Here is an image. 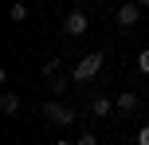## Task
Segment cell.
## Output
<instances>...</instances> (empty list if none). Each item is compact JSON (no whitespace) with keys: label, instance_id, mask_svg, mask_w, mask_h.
Returning <instances> with one entry per match:
<instances>
[{"label":"cell","instance_id":"obj_6","mask_svg":"<svg viewBox=\"0 0 149 145\" xmlns=\"http://www.w3.org/2000/svg\"><path fill=\"white\" fill-rule=\"evenodd\" d=\"M110 110H114V98H110V94H90V114H94V118H106Z\"/></svg>","mask_w":149,"mask_h":145},{"label":"cell","instance_id":"obj_9","mask_svg":"<svg viewBox=\"0 0 149 145\" xmlns=\"http://www.w3.org/2000/svg\"><path fill=\"white\" fill-rule=\"evenodd\" d=\"M71 83H74L71 75H55V78H51V86H55V94H63V90H67Z\"/></svg>","mask_w":149,"mask_h":145},{"label":"cell","instance_id":"obj_3","mask_svg":"<svg viewBox=\"0 0 149 145\" xmlns=\"http://www.w3.org/2000/svg\"><path fill=\"white\" fill-rule=\"evenodd\" d=\"M86 28H90V16L82 12V8H74V12H67V20H63V35L79 39V35H86Z\"/></svg>","mask_w":149,"mask_h":145},{"label":"cell","instance_id":"obj_11","mask_svg":"<svg viewBox=\"0 0 149 145\" xmlns=\"http://www.w3.org/2000/svg\"><path fill=\"white\" fill-rule=\"evenodd\" d=\"M137 71H141V75H149V47L137 55Z\"/></svg>","mask_w":149,"mask_h":145},{"label":"cell","instance_id":"obj_4","mask_svg":"<svg viewBox=\"0 0 149 145\" xmlns=\"http://www.w3.org/2000/svg\"><path fill=\"white\" fill-rule=\"evenodd\" d=\"M137 20H141V4H118V12H114V24L118 28H137Z\"/></svg>","mask_w":149,"mask_h":145},{"label":"cell","instance_id":"obj_7","mask_svg":"<svg viewBox=\"0 0 149 145\" xmlns=\"http://www.w3.org/2000/svg\"><path fill=\"white\" fill-rule=\"evenodd\" d=\"M16 110H20V94H12V90H4V94H0V114H4V118H12Z\"/></svg>","mask_w":149,"mask_h":145},{"label":"cell","instance_id":"obj_2","mask_svg":"<svg viewBox=\"0 0 149 145\" xmlns=\"http://www.w3.org/2000/svg\"><path fill=\"white\" fill-rule=\"evenodd\" d=\"M43 118H47V122H55V126H74V110L67 106V102H59V98L43 102Z\"/></svg>","mask_w":149,"mask_h":145},{"label":"cell","instance_id":"obj_14","mask_svg":"<svg viewBox=\"0 0 149 145\" xmlns=\"http://www.w3.org/2000/svg\"><path fill=\"white\" fill-rule=\"evenodd\" d=\"M55 145H74V141H63V137H59V141H55Z\"/></svg>","mask_w":149,"mask_h":145},{"label":"cell","instance_id":"obj_12","mask_svg":"<svg viewBox=\"0 0 149 145\" xmlns=\"http://www.w3.org/2000/svg\"><path fill=\"white\" fill-rule=\"evenodd\" d=\"M74 145H98V137H94V133H82V137L74 141Z\"/></svg>","mask_w":149,"mask_h":145},{"label":"cell","instance_id":"obj_15","mask_svg":"<svg viewBox=\"0 0 149 145\" xmlns=\"http://www.w3.org/2000/svg\"><path fill=\"white\" fill-rule=\"evenodd\" d=\"M137 4H141V8H149V0H137Z\"/></svg>","mask_w":149,"mask_h":145},{"label":"cell","instance_id":"obj_5","mask_svg":"<svg viewBox=\"0 0 149 145\" xmlns=\"http://www.w3.org/2000/svg\"><path fill=\"white\" fill-rule=\"evenodd\" d=\"M114 106H118V114H126V118H130V114H137V106H141V102H137V94H134V90H122L118 98H114Z\"/></svg>","mask_w":149,"mask_h":145},{"label":"cell","instance_id":"obj_1","mask_svg":"<svg viewBox=\"0 0 149 145\" xmlns=\"http://www.w3.org/2000/svg\"><path fill=\"white\" fill-rule=\"evenodd\" d=\"M102 63H106V55H102V51H90V55H82V59L71 67V78H74V83H90V78H94L98 71H102Z\"/></svg>","mask_w":149,"mask_h":145},{"label":"cell","instance_id":"obj_13","mask_svg":"<svg viewBox=\"0 0 149 145\" xmlns=\"http://www.w3.org/2000/svg\"><path fill=\"white\" fill-rule=\"evenodd\" d=\"M137 145H149V126H141V130H137Z\"/></svg>","mask_w":149,"mask_h":145},{"label":"cell","instance_id":"obj_10","mask_svg":"<svg viewBox=\"0 0 149 145\" xmlns=\"http://www.w3.org/2000/svg\"><path fill=\"white\" fill-rule=\"evenodd\" d=\"M55 75H59V59H47L43 63V78H55Z\"/></svg>","mask_w":149,"mask_h":145},{"label":"cell","instance_id":"obj_8","mask_svg":"<svg viewBox=\"0 0 149 145\" xmlns=\"http://www.w3.org/2000/svg\"><path fill=\"white\" fill-rule=\"evenodd\" d=\"M8 16H12V24H24V20H28V4H24V0H16Z\"/></svg>","mask_w":149,"mask_h":145}]
</instances>
